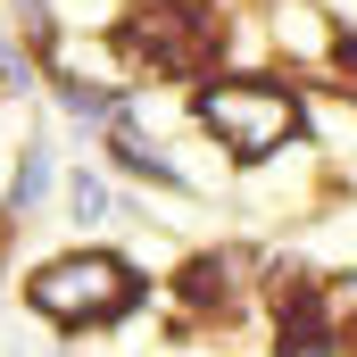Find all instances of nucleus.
Wrapping results in <instances>:
<instances>
[{
	"label": "nucleus",
	"mask_w": 357,
	"mask_h": 357,
	"mask_svg": "<svg viewBox=\"0 0 357 357\" xmlns=\"http://www.w3.org/2000/svg\"><path fill=\"white\" fill-rule=\"evenodd\" d=\"M199 116H208L241 158H274V150L291 142V125H299V100L282 84H216L199 100Z\"/></svg>",
	"instance_id": "7ed1b4c3"
},
{
	"label": "nucleus",
	"mask_w": 357,
	"mask_h": 357,
	"mask_svg": "<svg viewBox=\"0 0 357 357\" xmlns=\"http://www.w3.org/2000/svg\"><path fill=\"white\" fill-rule=\"evenodd\" d=\"M33 307L50 316V324H108V316H125L133 307V274L116 266V258H59V266L33 274Z\"/></svg>",
	"instance_id": "f03ea898"
},
{
	"label": "nucleus",
	"mask_w": 357,
	"mask_h": 357,
	"mask_svg": "<svg viewBox=\"0 0 357 357\" xmlns=\"http://www.w3.org/2000/svg\"><path fill=\"white\" fill-rule=\"evenodd\" d=\"M142 67H158V75H199L216 50H225V25L199 8V0H133V17H125V33H116Z\"/></svg>",
	"instance_id": "f257e3e1"
},
{
	"label": "nucleus",
	"mask_w": 357,
	"mask_h": 357,
	"mask_svg": "<svg viewBox=\"0 0 357 357\" xmlns=\"http://www.w3.org/2000/svg\"><path fill=\"white\" fill-rule=\"evenodd\" d=\"M349 59H357V50H349Z\"/></svg>",
	"instance_id": "20e7f679"
}]
</instances>
